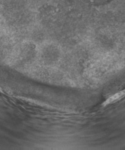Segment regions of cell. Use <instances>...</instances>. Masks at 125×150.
<instances>
[{"mask_svg": "<svg viewBox=\"0 0 125 150\" xmlns=\"http://www.w3.org/2000/svg\"><path fill=\"white\" fill-rule=\"evenodd\" d=\"M124 96H125V91H122L120 92H118V93H116V94H114L112 97H110L108 100H107L105 102V103L104 104L107 105V104H111L112 103H114V102L119 100V99L121 98Z\"/></svg>", "mask_w": 125, "mask_h": 150, "instance_id": "obj_1", "label": "cell"}]
</instances>
